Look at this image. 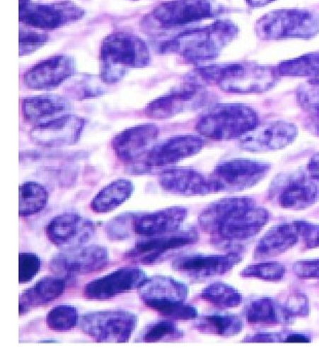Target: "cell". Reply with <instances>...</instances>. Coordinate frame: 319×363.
Segmentation results:
<instances>
[{"instance_id":"1","label":"cell","mask_w":319,"mask_h":363,"mask_svg":"<svg viewBox=\"0 0 319 363\" xmlns=\"http://www.w3.org/2000/svg\"><path fill=\"white\" fill-rule=\"evenodd\" d=\"M269 213L250 197H226L210 204L199 217L201 228L221 244L243 242L266 225Z\"/></svg>"},{"instance_id":"2","label":"cell","mask_w":319,"mask_h":363,"mask_svg":"<svg viewBox=\"0 0 319 363\" xmlns=\"http://www.w3.org/2000/svg\"><path fill=\"white\" fill-rule=\"evenodd\" d=\"M238 34L230 20H217L208 26L189 29L164 43L163 53L178 54L192 63L214 60Z\"/></svg>"},{"instance_id":"3","label":"cell","mask_w":319,"mask_h":363,"mask_svg":"<svg viewBox=\"0 0 319 363\" xmlns=\"http://www.w3.org/2000/svg\"><path fill=\"white\" fill-rule=\"evenodd\" d=\"M199 77L228 93L253 94L270 90L279 79L276 67L253 62L223 63L198 68Z\"/></svg>"},{"instance_id":"4","label":"cell","mask_w":319,"mask_h":363,"mask_svg":"<svg viewBox=\"0 0 319 363\" xmlns=\"http://www.w3.org/2000/svg\"><path fill=\"white\" fill-rule=\"evenodd\" d=\"M151 57L146 43L127 33H115L104 38L100 49V78L103 83L115 84L134 68H144Z\"/></svg>"},{"instance_id":"5","label":"cell","mask_w":319,"mask_h":363,"mask_svg":"<svg viewBox=\"0 0 319 363\" xmlns=\"http://www.w3.org/2000/svg\"><path fill=\"white\" fill-rule=\"evenodd\" d=\"M259 126V115L240 104H217L199 119L197 131L214 140L240 138Z\"/></svg>"},{"instance_id":"6","label":"cell","mask_w":319,"mask_h":363,"mask_svg":"<svg viewBox=\"0 0 319 363\" xmlns=\"http://www.w3.org/2000/svg\"><path fill=\"white\" fill-rule=\"evenodd\" d=\"M255 30L265 40H310L319 34V13L306 10L270 11L257 20Z\"/></svg>"},{"instance_id":"7","label":"cell","mask_w":319,"mask_h":363,"mask_svg":"<svg viewBox=\"0 0 319 363\" xmlns=\"http://www.w3.org/2000/svg\"><path fill=\"white\" fill-rule=\"evenodd\" d=\"M137 322V315L127 311H99L83 315L81 328L98 342H127Z\"/></svg>"},{"instance_id":"8","label":"cell","mask_w":319,"mask_h":363,"mask_svg":"<svg viewBox=\"0 0 319 363\" xmlns=\"http://www.w3.org/2000/svg\"><path fill=\"white\" fill-rule=\"evenodd\" d=\"M318 182L304 172L280 174L271 185V199L280 208L305 210L319 201Z\"/></svg>"},{"instance_id":"9","label":"cell","mask_w":319,"mask_h":363,"mask_svg":"<svg viewBox=\"0 0 319 363\" xmlns=\"http://www.w3.org/2000/svg\"><path fill=\"white\" fill-rule=\"evenodd\" d=\"M270 167V164L262 161L231 159L217 165L210 180L216 192L243 191L262 181Z\"/></svg>"},{"instance_id":"10","label":"cell","mask_w":319,"mask_h":363,"mask_svg":"<svg viewBox=\"0 0 319 363\" xmlns=\"http://www.w3.org/2000/svg\"><path fill=\"white\" fill-rule=\"evenodd\" d=\"M210 0H170L163 2L151 13V19L160 28H175L214 17Z\"/></svg>"},{"instance_id":"11","label":"cell","mask_w":319,"mask_h":363,"mask_svg":"<svg viewBox=\"0 0 319 363\" xmlns=\"http://www.w3.org/2000/svg\"><path fill=\"white\" fill-rule=\"evenodd\" d=\"M85 11L71 1L29 4L20 6V21L40 29H57L79 21Z\"/></svg>"},{"instance_id":"12","label":"cell","mask_w":319,"mask_h":363,"mask_svg":"<svg viewBox=\"0 0 319 363\" xmlns=\"http://www.w3.org/2000/svg\"><path fill=\"white\" fill-rule=\"evenodd\" d=\"M110 261L105 247L89 246L66 249L56 254L50 261V267L58 274L78 276L103 271Z\"/></svg>"},{"instance_id":"13","label":"cell","mask_w":319,"mask_h":363,"mask_svg":"<svg viewBox=\"0 0 319 363\" xmlns=\"http://www.w3.org/2000/svg\"><path fill=\"white\" fill-rule=\"evenodd\" d=\"M46 233L56 246L72 249L90 242L96 233V226L78 213H63L49 222Z\"/></svg>"},{"instance_id":"14","label":"cell","mask_w":319,"mask_h":363,"mask_svg":"<svg viewBox=\"0 0 319 363\" xmlns=\"http://www.w3.org/2000/svg\"><path fill=\"white\" fill-rule=\"evenodd\" d=\"M148 279L146 272L137 267H123L88 283L83 288V294L91 301H108L139 289Z\"/></svg>"},{"instance_id":"15","label":"cell","mask_w":319,"mask_h":363,"mask_svg":"<svg viewBox=\"0 0 319 363\" xmlns=\"http://www.w3.org/2000/svg\"><path fill=\"white\" fill-rule=\"evenodd\" d=\"M86 120L74 115L62 116L51 121L35 125L30 138L40 147H60L71 146L80 140Z\"/></svg>"},{"instance_id":"16","label":"cell","mask_w":319,"mask_h":363,"mask_svg":"<svg viewBox=\"0 0 319 363\" xmlns=\"http://www.w3.org/2000/svg\"><path fill=\"white\" fill-rule=\"evenodd\" d=\"M198 240L199 235L196 229L175 231L169 235H158L157 238L149 237L146 240H140L126 256L129 259L137 262L151 264L157 262L161 257L171 251L190 246Z\"/></svg>"},{"instance_id":"17","label":"cell","mask_w":319,"mask_h":363,"mask_svg":"<svg viewBox=\"0 0 319 363\" xmlns=\"http://www.w3.org/2000/svg\"><path fill=\"white\" fill-rule=\"evenodd\" d=\"M298 135V128L289 122L275 121L255 127L242 136L239 147L250 152H268L284 149Z\"/></svg>"},{"instance_id":"18","label":"cell","mask_w":319,"mask_h":363,"mask_svg":"<svg viewBox=\"0 0 319 363\" xmlns=\"http://www.w3.org/2000/svg\"><path fill=\"white\" fill-rule=\"evenodd\" d=\"M76 74V61L72 57L57 55L46 59L25 72L24 84L30 89L50 90Z\"/></svg>"},{"instance_id":"19","label":"cell","mask_w":319,"mask_h":363,"mask_svg":"<svg viewBox=\"0 0 319 363\" xmlns=\"http://www.w3.org/2000/svg\"><path fill=\"white\" fill-rule=\"evenodd\" d=\"M159 135L160 129L157 125H137L115 135L112 143V149L124 162H134L148 155Z\"/></svg>"},{"instance_id":"20","label":"cell","mask_w":319,"mask_h":363,"mask_svg":"<svg viewBox=\"0 0 319 363\" xmlns=\"http://www.w3.org/2000/svg\"><path fill=\"white\" fill-rule=\"evenodd\" d=\"M241 261L238 254L228 255H187L176 258L172 267L176 272L193 279L223 276Z\"/></svg>"},{"instance_id":"21","label":"cell","mask_w":319,"mask_h":363,"mask_svg":"<svg viewBox=\"0 0 319 363\" xmlns=\"http://www.w3.org/2000/svg\"><path fill=\"white\" fill-rule=\"evenodd\" d=\"M204 96L202 87L189 84L155 99L146 106L144 113L153 119H168L187 108L200 106Z\"/></svg>"},{"instance_id":"22","label":"cell","mask_w":319,"mask_h":363,"mask_svg":"<svg viewBox=\"0 0 319 363\" xmlns=\"http://www.w3.org/2000/svg\"><path fill=\"white\" fill-rule=\"evenodd\" d=\"M204 142L196 135H178L155 145L146 156L148 167H165L192 157L201 151Z\"/></svg>"},{"instance_id":"23","label":"cell","mask_w":319,"mask_h":363,"mask_svg":"<svg viewBox=\"0 0 319 363\" xmlns=\"http://www.w3.org/2000/svg\"><path fill=\"white\" fill-rule=\"evenodd\" d=\"M165 191L180 195H206L216 193L214 183L201 172L191 169H171L160 174Z\"/></svg>"},{"instance_id":"24","label":"cell","mask_w":319,"mask_h":363,"mask_svg":"<svg viewBox=\"0 0 319 363\" xmlns=\"http://www.w3.org/2000/svg\"><path fill=\"white\" fill-rule=\"evenodd\" d=\"M187 216L183 208H169L157 212L137 216L133 220L132 228L142 237H158L175 233Z\"/></svg>"},{"instance_id":"25","label":"cell","mask_w":319,"mask_h":363,"mask_svg":"<svg viewBox=\"0 0 319 363\" xmlns=\"http://www.w3.org/2000/svg\"><path fill=\"white\" fill-rule=\"evenodd\" d=\"M70 111L71 104L69 101L55 95L29 97L22 101V113L25 120L36 125L62 117Z\"/></svg>"},{"instance_id":"26","label":"cell","mask_w":319,"mask_h":363,"mask_svg":"<svg viewBox=\"0 0 319 363\" xmlns=\"http://www.w3.org/2000/svg\"><path fill=\"white\" fill-rule=\"evenodd\" d=\"M66 283L64 279L46 277L25 290L20 296V315L26 314L33 308H40L53 303L64 292Z\"/></svg>"},{"instance_id":"27","label":"cell","mask_w":319,"mask_h":363,"mask_svg":"<svg viewBox=\"0 0 319 363\" xmlns=\"http://www.w3.org/2000/svg\"><path fill=\"white\" fill-rule=\"evenodd\" d=\"M298 233L295 223L274 226L260 240L255 256L257 258L274 257L293 248L298 242Z\"/></svg>"},{"instance_id":"28","label":"cell","mask_w":319,"mask_h":363,"mask_svg":"<svg viewBox=\"0 0 319 363\" xmlns=\"http://www.w3.org/2000/svg\"><path fill=\"white\" fill-rule=\"evenodd\" d=\"M138 290L144 303L149 301H185L189 294L185 284L164 276L151 277Z\"/></svg>"},{"instance_id":"29","label":"cell","mask_w":319,"mask_h":363,"mask_svg":"<svg viewBox=\"0 0 319 363\" xmlns=\"http://www.w3.org/2000/svg\"><path fill=\"white\" fill-rule=\"evenodd\" d=\"M133 192L134 185L132 182L125 179L114 181L94 197L91 203L93 212L100 214L112 212L128 201Z\"/></svg>"},{"instance_id":"30","label":"cell","mask_w":319,"mask_h":363,"mask_svg":"<svg viewBox=\"0 0 319 363\" xmlns=\"http://www.w3.org/2000/svg\"><path fill=\"white\" fill-rule=\"evenodd\" d=\"M246 320L250 324H286L291 323L285 315L284 308L279 301L269 297L250 301L244 310Z\"/></svg>"},{"instance_id":"31","label":"cell","mask_w":319,"mask_h":363,"mask_svg":"<svg viewBox=\"0 0 319 363\" xmlns=\"http://www.w3.org/2000/svg\"><path fill=\"white\" fill-rule=\"evenodd\" d=\"M196 328L208 335L234 337L241 333L243 322L241 318L234 315H208L199 319Z\"/></svg>"},{"instance_id":"32","label":"cell","mask_w":319,"mask_h":363,"mask_svg":"<svg viewBox=\"0 0 319 363\" xmlns=\"http://www.w3.org/2000/svg\"><path fill=\"white\" fill-rule=\"evenodd\" d=\"M19 192V213L21 217H30L46 208L49 193L40 184L27 182L20 186Z\"/></svg>"},{"instance_id":"33","label":"cell","mask_w":319,"mask_h":363,"mask_svg":"<svg viewBox=\"0 0 319 363\" xmlns=\"http://www.w3.org/2000/svg\"><path fill=\"white\" fill-rule=\"evenodd\" d=\"M282 77L319 79V53H310L279 63L276 67Z\"/></svg>"},{"instance_id":"34","label":"cell","mask_w":319,"mask_h":363,"mask_svg":"<svg viewBox=\"0 0 319 363\" xmlns=\"http://www.w3.org/2000/svg\"><path fill=\"white\" fill-rule=\"evenodd\" d=\"M201 297L221 308H236L242 303V295L238 290L221 282L214 283L206 287L201 292Z\"/></svg>"},{"instance_id":"35","label":"cell","mask_w":319,"mask_h":363,"mask_svg":"<svg viewBox=\"0 0 319 363\" xmlns=\"http://www.w3.org/2000/svg\"><path fill=\"white\" fill-rule=\"evenodd\" d=\"M182 337V330L178 324L170 320H161L146 326L139 340L144 342H175Z\"/></svg>"},{"instance_id":"36","label":"cell","mask_w":319,"mask_h":363,"mask_svg":"<svg viewBox=\"0 0 319 363\" xmlns=\"http://www.w3.org/2000/svg\"><path fill=\"white\" fill-rule=\"evenodd\" d=\"M144 305L163 316L176 320H194L199 316L195 306L182 301H149Z\"/></svg>"},{"instance_id":"37","label":"cell","mask_w":319,"mask_h":363,"mask_svg":"<svg viewBox=\"0 0 319 363\" xmlns=\"http://www.w3.org/2000/svg\"><path fill=\"white\" fill-rule=\"evenodd\" d=\"M79 312L74 306L61 305L50 311L47 316V328L57 333H65L76 328Z\"/></svg>"},{"instance_id":"38","label":"cell","mask_w":319,"mask_h":363,"mask_svg":"<svg viewBox=\"0 0 319 363\" xmlns=\"http://www.w3.org/2000/svg\"><path fill=\"white\" fill-rule=\"evenodd\" d=\"M298 104L307 118L319 117V79H309L296 91Z\"/></svg>"},{"instance_id":"39","label":"cell","mask_w":319,"mask_h":363,"mask_svg":"<svg viewBox=\"0 0 319 363\" xmlns=\"http://www.w3.org/2000/svg\"><path fill=\"white\" fill-rule=\"evenodd\" d=\"M285 267L279 262L259 263L250 265L241 272L244 278L261 279L265 281H279L284 279Z\"/></svg>"},{"instance_id":"40","label":"cell","mask_w":319,"mask_h":363,"mask_svg":"<svg viewBox=\"0 0 319 363\" xmlns=\"http://www.w3.org/2000/svg\"><path fill=\"white\" fill-rule=\"evenodd\" d=\"M282 308L289 321L293 322L296 317H305L309 314V303L306 295L298 291L291 292L282 301Z\"/></svg>"},{"instance_id":"41","label":"cell","mask_w":319,"mask_h":363,"mask_svg":"<svg viewBox=\"0 0 319 363\" xmlns=\"http://www.w3.org/2000/svg\"><path fill=\"white\" fill-rule=\"evenodd\" d=\"M69 87V93L74 95L78 99H91L103 94V87L97 84L96 79L92 77H83V79H78Z\"/></svg>"},{"instance_id":"42","label":"cell","mask_w":319,"mask_h":363,"mask_svg":"<svg viewBox=\"0 0 319 363\" xmlns=\"http://www.w3.org/2000/svg\"><path fill=\"white\" fill-rule=\"evenodd\" d=\"M42 260L36 254L21 253L19 256L20 284L30 282L40 272Z\"/></svg>"},{"instance_id":"43","label":"cell","mask_w":319,"mask_h":363,"mask_svg":"<svg viewBox=\"0 0 319 363\" xmlns=\"http://www.w3.org/2000/svg\"><path fill=\"white\" fill-rule=\"evenodd\" d=\"M47 35L35 31H20V55H29L46 44Z\"/></svg>"},{"instance_id":"44","label":"cell","mask_w":319,"mask_h":363,"mask_svg":"<svg viewBox=\"0 0 319 363\" xmlns=\"http://www.w3.org/2000/svg\"><path fill=\"white\" fill-rule=\"evenodd\" d=\"M298 231V237L304 240L307 249L318 248L319 247V225L308 221L294 222Z\"/></svg>"},{"instance_id":"45","label":"cell","mask_w":319,"mask_h":363,"mask_svg":"<svg viewBox=\"0 0 319 363\" xmlns=\"http://www.w3.org/2000/svg\"><path fill=\"white\" fill-rule=\"evenodd\" d=\"M294 272L301 279H319V259L296 262Z\"/></svg>"},{"instance_id":"46","label":"cell","mask_w":319,"mask_h":363,"mask_svg":"<svg viewBox=\"0 0 319 363\" xmlns=\"http://www.w3.org/2000/svg\"><path fill=\"white\" fill-rule=\"evenodd\" d=\"M285 337L282 333H261L248 337L246 342H284Z\"/></svg>"},{"instance_id":"47","label":"cell","mask_w":319,"mask_h":363,"mask_svg":"<svg viewBox=\"0 0 319 363\" xmlns=\"http://www.w3.org/2000/svg\"><path fill=\"white\" fill-rule=\"evenodd\" d=\"M307 172L312 179L319 181V152L308 162Z\"/></svg>"},{"instance_id":"48","label":"cell","mask_w":319,"mask_h":363,"mask_svg":"<svg viewBox=\"0 0 319 363\" xmlns=\"http://www.w3.org/2000/svg\"><path fill=\"white\" fill-rule=\"evenodd\" d=\"M305 125H306L308 130H309L310 133L319 136V117L306 118Z\"/></svg>"},{"instance_id":"49","label":"cell","mask_w":319,"mask_h":363,"mask_svg":"<svg viewBox=\"0 0 319 363\" xmlns=\"http://www.w3.org/2000/svg\"><path fill=\"white\" fill-rule=\"evenodd\" d=\"M284 342H310V337L306 335H298V333H294V335H287L285 337Z\"/></svg>"},{"instance_id":"50","label":"cell","mask_w":319,"mask_h":363,"mask_svg":"<svg viewBox=\"0 0 319 363\" xmlns=\"http://www.w3.org/2000/svg\"><path fill=\"white\" fill-rule=\"evenodd\" d=\"M245 1L251 8H262V6L271 4L274 0H245Z\"/></svg>"},{"instance_id":"51","label":"cell","mask_w":319,"mask_h":363,"mask_svg":"<svg viewBox=\"0 0 319 363\" xmlns=\"http://www.w3.org/2000/svg\"><path fill=\"white\" fill-rule=\"evenodd\" d=\"M29 2H30V0H20V6H23Z\"/></svg>"}]
</instances>
